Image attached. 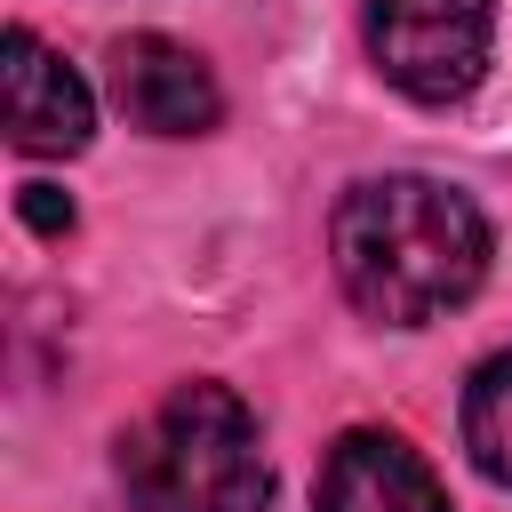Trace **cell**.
Wrapping results in <instances>:
<instances>
[{"mask_svg": "<svg viewBox=\"0 0 512 512\" xmlns=\"http://www.w3.org/2000/svg\"><path fill=\"white\" fill-rule=\"evenodd\" d=\"M112 96H120V112H128L144 136H200V128H216V112H224L216 72H208L184 40H168V32H128V40H112Z\"/></svg>", "mask_w": 512, "mask_h": 512, "instance_id": "277c9868", "label": "cell"}, {"mask_svg": "<svg viewBox=\"0 0 512 512\" xmlns=\"http://www.w3.org/2000/svg\"><path fill=\"white\" fill-rule=\"evenodd\" d=\"M88 128H96L88 80L32 24H16L8 32V144L32 152V160H64V152L88 144Z\"/></svg>", "mask_w": 512, "mask_h": 512, "instance_id": "5b68a950", "label": "cell"}, {"mask_svg": "<svg viewBox=\"0 0 512 512\" xmlns=\"http://www.w3.org/2000/svg\"><path fill=\"white\" fill-rule=\"evenodd\" d=\"M16 208H24L32 232H72V200H56V184H24Z\"/></svg>", "mask_w": 512, "mask_h": 512, "instance_id": "ba28073f", "label": "cell"}, {"mask_svg": "<svg viewBox=\"0 0 512 512\" xmlns=\"http://www.w3.org/2000/svg\"><path fill=\"white\" fill-rule=\"evenodd\" d=\"M464 448L488 480L512 488V352L480 360L472 384H464Z\"/></svg>", "mask_w": 512, "mask_h": 512, "instance_id": "52a82bcc", "label": "cell"}, {"mask_svg": "<svg viewBox=\"0 0 512 512\" xmlns=\"http://www.w3.org/2000/svg\"><path fill=\"white\" fill-rule=\"evenodd\" d=\"M488 48H496V0H368V56L416 104L472 96Z\"/></svg>", "mask_w": 512, "mask_h": 512, "instance_id": "3957f363", "label": "cell"}, {"mask_svg": "<svg viewBox=\"0 0 512 512\" xmlns=\"http://www.w3.org/2000/svg\"><path fill=\"white\" fill-rule=\"evenodd\" d=\"M312 512H448V496L400 432H344L320 464Z\"/></svg>", "mask_w": 512, "mask_h": 512, "instance_id": "8992f818", "label": "cell"}, {"mask_svg": "<svg viewBox=\"0 0 512 512\" xmlns=\"http://www.w3.org/2000/svg\"><path fill=\"white\" fill-rule=\"evenodd\" d=\"M328 256L344 296L368 320L424 328L448 304H464L488 272V224L456 184L432 176H368L336 200Z\"/></svg>", "mask_w": 512, "mask_h": 512, "instance_id": "6da1fadb", "label": "cell"}, {"mask_svg": "<svg viewBox=\"0 0 512 512\" xmlns=\"http://www.w3.org/2000/svg\"><path fill=\"white\" fill-rule=\"evenodd\" d=\"M128 512H264L272 464L240 392L192 376L120 440Z\"/></svg>", "mask_w": 512, "mask_h": 512, "instance_id": "7a4b0ae2", "label": "cell"}]
</instances>
